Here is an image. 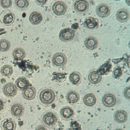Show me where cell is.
Segmentation results:
<instances>
[{
	"mask_svg": "<svg viewBox=\"0 0 130 130\" xmlns=\"http://www.w3.org/2000/svg\"><path fill=\"white\" fill-rule=\"evenodd\" d=\"M74 8L77 13L83 14L88 11L89 5L86 1H76L74 4Z\"/></svg>",
	"mask_w": 130,
	"mask_h": 130,
	"instance_id": "8992f818",
	"label": "cell"
},
{
	"mask_svg": "<svg viewBox=\"0 0 130 130\" xmlns=\"http://www.w3.org/2000/svg\"><path fill=\"white\" fill-rule=\"evenodd\" d=\"M80 96L79 93L74 90L69 91L66 95V99L67 102L70 104H75L79 100Z\"/></svg>",
	"mask_w": 130,
	"mask_h": 130,
	"instance_id": "44dd1931",
	"label": "cell"
},
{
	"mask_svg": "<svg viewBox=\"0 0 130 130\" xmlns=\"http://www.w3.org/2000/svg\"><path fill=\"white\" fill-rule=\"evenodd\" d=\"M84 25L88 29H95L99 27V21L97 19L93 17H87L85 19Z\"/></svg>",
	"mask_w": 130,
	"mask_h": 130,
	"instance_id": "2e32d148",
	"label": "cell"
},
{
	"mask_svg": "<svg viewBox=\"0 0 130 130\" xmlns=\"http://www.w3.org/2000/svg\"><path fill=\"white\" fill-rule=\"evenodd\" d=\"M96 13L101 18H106L111 13L110 7L105 4L98 5L96 8Z\"/></svg>",
	"mask_w": 130,
	"mask_h": 130,
	"instance_id": "9c48e42d",
	"label": "cell"
},
{
	"mask_svg": "<svg viewBox=\"0 0 130 130\" xmlns=\"http://www.w3.org/2000/svg\"><path fill=\"white\" fill-rule=\"evenodd\" d=\"M3 93L8 98H13L17 92V89L16 86L12 82L6 84L3 87Z\"/></svg>",
	"mask_w": 130,
	"mask_h": 130,
	"instance_id": "ba28073f",
	"label": "cell"
},
{
	"mask_svg": "<svg viewBox=\"0 0 130 130\" xmlns=\"http://www.w3.org/2000/svg\"><path fill=\"white\" fill-rule=\"evenodd\" d=\"M29 5V2L27 0H17L15 1V6L16 9L20 11L27 10Z\"/></svg>",
	"mask_w": 130,
	"mask_h": 130,
	"instance_id": "d4e9b609",
	"label": "cell"
},
{
	"mask_svg": "<svg viewBox=\"0 0 130 130\" xmlns=\"http://www.w3.org/2000/svg\"><path fill=\"white\" fill-rule=\"evenodd\" d=\"M35 130H47L43 125H39L36 127Z\"/></svg>",
	"mask_w": 130,
	"mask_h": 130,
	"instance_id": "836d02e7",
	"label": "cell"
},
{
	"mask_svg": "<svg viewBox=\"0 0 130 130\" xmlns=\"http://www.w3.org/2000/svg\"><path fill=\"white\" fill-rule=\"evenodd\" d=\"M15 19L14 14L10 10L3 11L0 14V21L4 25L12 24Z\"/></svg>",
	"mask_w": 130,
	"mask_h": 130,
	"instance_id": "3957f363",
	"label": "cell"
},
{
	"mask_svg": "<svg viewBox=\"0 0 130 130\" xmlns=\"http://www.w3.org/2000/svg\"><path fill=\"white\" fill-rule=\"evenodd\" d=\"M1 73L4 76L10 77L13 73L12 67L9 64L3 66L1 69Z\"/></svg>",
	"mask_w": 130,
	"mask_h": 130,
	"instance_id": "83f0119b",
	"label": "cell"
},
{
	"mask_svg": "<svg viewBox=\"0 0 130 130\" xmlns=\"http://www.w3.org/2000/svg\"><path fill=\"white\" fill-rule=\"evenodd\" d=\"M81 75L78 72H73L69 76L70 81L75 86L78 85L81 83Z\"/></svg>",
	"mask_w": 130,
	"mask_h": 130,
	"instance_id": "cb8c5ba5",
	"label": "cell"
},
{
	"mask_svg": "<svg viewBox=\"0 0 130 130\" xmlns=\"http://www.w3.org/2000/svg\"><path fill=\"white\" fill-rule=\"evenodd\" d=\"M102 79V76L97 71H92L88 74V79L92 84H99L101 81Z\"/></svg>",
	"mask_w": 130,
	"mask_h": 130,
	"instance_id": "603a6c76",
	"label": "cell"
},
{
	"mask_svg": "<svg viewBox=\"0 0 130 130\" xmlns=\"http://www.w3.org/2000/svg\"><path fill=\"white\" fill-rule=\"evenodd\" d=\"M75 37V31L69 28H65L61 30L59 32V39L64 42H70Z\"/></svg>",
	"mask_w": 130,
	"mask_h": 130,
	"instance_id": "52a82bcc",
	"label": "cell"
},
{
	"mask_svg": "<svg viewBox=\"0 0 130 130\" xmlns=\"http://www.w3.org/2000/svg\"><path fill=\"white\" fill-rule=\"evenodd\" d=\"M46 1H35V2L39 5H44L46 3Z\"/></svg>",
	"mask_w": 130,
	"mask_h": 130,
	"instance_id": "e575fe53",
	"label": "cell"
},
{
	"mask_svg": "<svg viewBox=\"0 0 130 130\" xmlns=\"http://www.w3.org/2000/svg\"><path fill=\"white\" fill-rule=\"evenodd\" d=\"M6 108V102L5 100L2 98V96H0V113L3 112L4 111Z\"/></svg>",
	"mask_w": 130,
	"mask_h": 130,
	"instance_id": "1f68e13d",
	"label": "cell"
},
{
	"mask_svg": "<svg viewBox=\"0 0 130 130\" xmlns=\"http://www.w3.org/2000/svg\"><path fill=\"white\" fill-rule=\"evenodd\" d=\"M68 10L67 4L62 1H56L52 6V11L56 16H60L64 15Z\"/></svg>",
	"mask_w": 130,
	"mask_h": 130,
	"instance_id": "277c9868",
	"label": "cell"
},
{
	"mask_svg": "<svg viewBox=\"0 0 130 130\" xmlns=\"http://www.w3.org/2000/svg\"><path fill=\"white\" fill-rule=\"evenodd\" d=\"M55 98L54 91L50 88H44L39 93V100L44 105H50L54 102Z\"/></svg>",
	"mask_w": 130,
	"mask_h": 130,
	"instance_id": "6da1fadb",
	"label": "cell"
},
{
	"mask_svg": "<svg viewBox=\"0 0 130 130\" xmlns=\"http://www.w3.org/2000/svg\"><path fill=\"white\" fill-rule=\"evenodd\" d=\"M96 102V99L95 95L92 93H89L85 94L83 97V103L87 107L93 106Z\"/></svg>",
	"mask_w": 130,
	"mask_h": 130,
	"instance_id": "7402d4cb",
	"label": "cell"
},
{
	"mask_svg": "<svg viewBox=\"0 0 130 130\" xmlns=\"http://www.w3.org/2000/svg\"><path fill=\"white\" fill-rule=\"evenodd\" d=\"M10 48V43L9 41L6 39H1L0 40V51L6 52Z\"/></svg>",
	"mask_w": 130,
	"mask_h": 130,
	"instance_id": "f1b7e54d",
	"label": "cell"
},
{
	"mask_svg": "<svg viewBox=\"0 0 130 130\" xmlns=\"http://www.w3.org/2000/svg\"><path fill=\"white\" fill-rule=\"evenodd\" d=\"M115 130H123V129H121V128H117V129H116Z\"/></svg>",
	"mask_w": 130,
	"mask_h": 130,
	"instance_id": "8d00e7d4",
	"label": "cell"
},
{
	"mask_svg": "<svg viewBox=\"0 0 130 130\" xmlns=\"http://www.w3.org/2000/svg\"><path fill=\"white\" fill-rule=\"evenodd\" d=\"M114 120L119 123H125L127 119V114L126 111L122 110L116 111L114 115Z\"/></svg>",
	"mask_w": 130,
	"mask_h": 130,
	"instance_id": "9a60e30c",
	"label": "cell"
},
{
	"mask_svg": "<svg viewBox=\"0 0 130 130\" xmlns=\"http://www.w3.org/2000/svg\"><path fill=\"white\" fill-rule=\"evenodd\" d=\"M129 17V14L128 11L125 9H119L116 14V19L122 23L126 22Z\"/></svg>",
	"mask_w": 130,
	"mask_h": 130,
	"instance_id": "4fadbf2b",
	"label": "cell"
},
{
	"mask_svg": "<svg viewBox=\"0 0 130 130\" xmlns=\"http://www.w3.org/2000/svg\"><path fill=\"white\" fill-rule=\"evenodd\" d=\"M102 102L105 107L109 108L112 107L116 104V97L111 93H107L103 96Z\"/></svg>",
	"mask_w": 130,
	"mask_h": 130,
	"instance_id": "8fae6325",
	"label": "cell"
},
{
	"mask_svg": "<svg viewBox=\"0 0 130 130\" xmlns=\"http://www.w3.org/2000/svg\"><path fill=\"white\" fill-rule=\"evenodd\" d=\"M57 116L53 112H47L42 116V122L45 126L51 128L54 127L57 122Z\"/></svg>",
	"mask_w": 130,
	"mask_h": 130,
	"instance_id": "7a4b0ae2",
	"label": "cell"
},
{
	"mask_svg": "<svg viewBox=\"0 0 130 130\" xmlns=\"http://www.w3.org/2000/svg\"><path fill=\"white\" fill-rule=\"evenodd\" d=\"M71 130H81V128L79 127V128H78V127L77 126L76 128H71Z\"/></svg>",
	"mask_w": 130,
	"mask_h": 130,
	"instance_id": "d590c367",
	"label": "cell"
},
{
	"mask_svg": "<svg viewBox=\"0 0 130 130\" xmlns=\"http://www.w3.org/2000/svg\"><path fill=\"white\" fill-rule=\"evenodd\" d=\"M23 97L27 100H32L35 99L36 95V91L35 87L28 86L23 90Z\"/></svg>",
	"mask_w": 130,
	"mask_h": 130,
	"instance_id": "e0dca14e",
	"label": "cell"
},
{
	"mask_svg": "<svg viewBox=\"0 0 130 130\" xmlns=\"http://www.w3.org/2000/svg\"><path fill=\"white\" fill-rule=\"evenodd\" d=\"M112 68L111 63L108 61L102 65L100 68L98 69L97 72L98 73L102 75H105L109 74V73L111 71V69Z\"/></svg>",
	"mask_w": 130,
	"mask_h": 130,
	"instance_id": "484cf974",
	"label": "cell"
},
{
	"mask_svg": "<svg viewBox=\"0 0 130 130\" xmlns=\"http://www.w3.org/2000/svg\"><path fill=\"white\" fill-rule=\"evenodd\" d=\"M11 114L15 117L19 118L21 117L24 112V109L22 105L19 103L13 104L10 109Z\"/></svg>",
	"mask_w": 130,
	"mask_h": 130,
	"instance_id": "30bf717a",
	"label": "cell"
},
{
	"mask_svg": "<svg viewBox=\"0 0 130 130\" xmlns=\"http://www.w3.org/2000/svg\"><path fill=\"white\" fill-rule=\"evenodd\" d=\"M12 56L16 60H22L25 56V52L21 48H16L12 52Z\"/></svg>",
	"mask_w": 130,
	"mask_h": 130,
	"instance_id": "4316f807",
	"label": "cell"
},
{
	"mask_svg": "<svg viewBox=\"0 0 130 130\" xmlns=\"http://www.w3.org/2000/svg\"><path fill=\"white\" fill-rule=\"evenodd\" d=\"M122 75V68L120 66H116L114 68L112 76L115 79H119Z\"/></svg>",
	"mask_w": 130,
	"mask_h": 130,
	"instance_id": "f546056e",
	"label": "cell"
},
{
	"mask_svg": "<svg viewBox=\"0 0 130 130\" xmlns=\"http://www.w3.org/2000/svg\"><path fill=\"white\" fill-rule=\"evenodd\" d=\"M43 19L42 14L37 11L32 12L29 15V22L33 25H38L40 24Z\"/></svg>",
	"mask_w": 130,
	"mask_h": 130,
	"instance_id": "d6986e66",
	"label": "cell"
},
{
	"mask_svg": "<svg viewBox=\"0 0 130 130\" xmlns=\"http://www.w3.org/2000/svg\"><path fill=\"white\" fill-rule=\"evenodd\" d=\"M16 128V123L12 119H5L1 123L2 130H15Z\"/></svg>",
	"mask_w": 130,
	"mask_h": 130,
	"instance_id": "5bb4252c",
	"label": "cell"
},
{
	"mask_svg": "<svg viewBox=\"0 0 130 130\" xmlns=\"http://www.w3.org/2000/svg\"><path fill=\"white\" fill-rule=\"evenodd\" d=\"M52 62L55 67H63L67 62V56L61 52L56 53L52 57Z\"/></svg>",
	"mask_w": 130,
	"mask_h": 130,
	"instance_id": "5b68a950",
	"label": "cell"
},
{
	"mask_svg": "<svg viewBox=\"0 0 130 130\" xmlns=\"http://www.w3.org/2000/svg\"><path fill=\"white\" fill-rule=\"evenodd\" d=\"M12 1L11 0H1L0 1V5L4 8H10L12 5Z\"/></svg>",
	"mask_w": 130,
	"mask_h": 130,
	"instance_id": "4dcf8cb0",
	"label": "cell"
},
{
	"mask_svg": "<svg viewBox=\"0 0 130 130\" xmlns=\"http://www.w3.org/2000/svg\"><path fill=\"white\" fill-rule=\"evenodd\" d=\"M60 114L63 119L68 120L71 119L74 116V112L71 107L66 106L60 110Z\"/></svg>",
	"mask_w": 130,
	"mask_h": 130,
	"instance_id": "ac0fdd59",
	"label": "cell"
},
{
	"mask_svg": "<svg viewBox=\"0 0 130 130\" xmlns=\"http://www.w3.org/2000/svg\"><path fill=\"white\" fill-rule=\"evenodd\" d=\"M129 92H130V88L129 86H128L125 88L123 92L125 98L128 100L129 99Z\"/></svg>",
	"mask_w": 130,
	"mask_h": 130,
	"instance_id": "d6a6232c",
	"label": "cell"
},
{
	"mask_svg": "<svg viewBox=\"0 0 130 130\" xmlns=\"http://www.w3.org/2000/svg\"><path fill=\"white\" fill-rule=\"evenodd\" d=\"M98 41L94 37L90 36L85 39L84 41V45L88 50H95L98 46Z\"/></svg>",
	"mask_w": 130,
	"mask_h": 130,
	"instance_id": "7c38bea8",
	"label": "cell"
},
{
	"mask_svg": "<svg viewBox=\"0 0 130 130\" xmlns=\"http://www.w3.org/2000/svg\"><path fill=\"white\" fill-rule=\"evenodd\" d=\"M28 81L26 78L21 77L16 79L15 81V86L17 89L23 91L26 88L28 87Z\"/></svg>",
	"mask_w": 130,
	"mask_h": 130,
	"instance_id": "ffe728a7",
	"label": "cell"
}]
</instances>
